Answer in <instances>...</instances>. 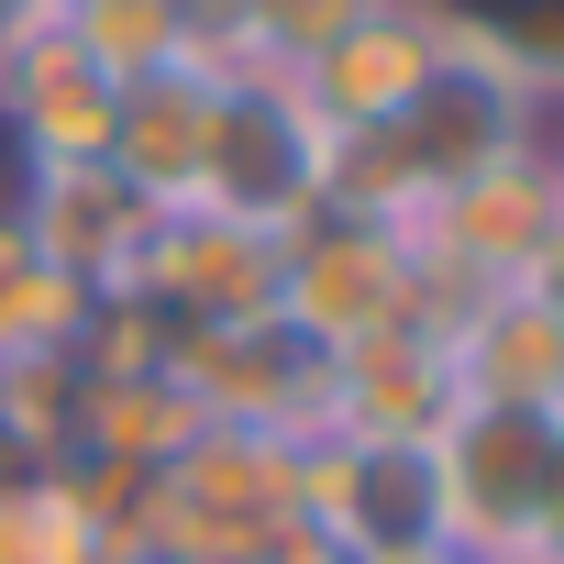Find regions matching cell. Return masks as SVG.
Instances as JSON below:
<instances>
[{
	"label": "cell",
	"instance_id": "cell-22",
	"mask_svg": "<svg viewBox=\"0 0 564 564\" xmlns=\"http://www.w3.org/2000/svg\"><path fill=\"white\" fill-rule=\"evenodd\" d=\"M188 12H199V23H232V12H243V0H188Z\"/></svg>",
	"mask_w": 564,
	"mask_h": 564
},
{
	"label": "cell",
	"instance_id": "cell-7",
	"mask_svg": "<svg viewBox=\"0 0 564 564\" xmlns=\"http://www.w3.org/2000/svg\"><path fill=\"white\" fill-rule=\"evenodd\" d=\"M0 144L23 166H89L111 144V78L78 56L67 23H12L0 34Z\"/></svg>",
	"mask_w": 564,
	"mask_h": 564
},
{
	"label": "cell",
	"instance_id": "cell-24",
	"mask_svg": "<svg viewBox=\"0 0 564 564\" xmlns=\"http://www.w3.org/2000/svg\"><path fill=\"white\" fill-rule=\"evenodd\" d=\"M542 564H553V553H542Z\"/></svg>",
	"mask_w": 564,
	"mask_h": 564
},
{
	"label": "cell",
	"instance_id": "cell-10",
	"mask_svg": "<svg viewBox=\"0 0 564 564\" xmlns=\"http://www.w3.org/2000/svg\"><path fill=\"white\" fill-rule=\"evenodd\" d=\"M432 56H443V23L421 12V0H377V12L344 23L289 89H300V111L322 133H377V122L410 111V89L432 78Z\"/></svg>",
	"mask_w": 564,
	"mask_h": 564
},
{
	"label": "cell",
	"instance_id": "cell-6",
	"mask_svg": "<svg viewBox=\"0 0 564 564\" xmlns=\"http://www.w3.org/2000/svg\"><path fill=\"white\" fill-rule=\"evenodd\" d=\"M322 344H300L289 322H221V333H177L166 377L188 388L199 421H243V432H322Z\"/></svg>",
	"mask_w": 564,
	"mask_h": 564
},
{
	"label": "cell",
	"instance_id": "cell-15",
	"mask_svg": "<svg viewBox=\"0 0 564 564\" xmlns=\"http://www.w3.org/2000/svg\"><path fill=\"white\" fill-rule=\"evenodd\" d=\"M0 564H100L67 465H0Z\"/></svg>",
	"mask_w": 564,
	"mask_h": 564
},
{
	"label": "cell",
	"instance_id": "cell-20",
	"mask_svg": "<svg viewBox=\"0 0 564 564\" xmlns=\"http://www.w3.org/2000/svg\"><path fill=\"white\" fill-rule=\"evenodd\" d=\"M520 289H531V300H542V311L564 322V221L542 232V254H531V276H520Z\"/></svg>",
	"mask_w": 564,
	"mask_h": 564
},
{
	"label": "cell",
	"instance_id": "cell-21",
	"mask_svg": "<svg viewBox=\"0 0 564 564\" xmlns=\"http://www.w3.org/2000/svg\"><path fill=\"white\" fill-rule=\"evenodd\" d=\"M366 564H465L454 542H410V553H366Z\"/></svg>",
	"mask_w": 564,
	"mask_h": 564
},
{
	"label": "cell",
	"instance_id": "cell-17",
	"mask_svg": "<svg viewBox=\"0 0 564 564\" xmlns=\"http://www.w3.org/2000/svg\"><path fill=\"white\" fill-rule=\"evenodd\" d=\"M78 333H89V289H67L45 254H12V265H0V366L78 355Z\"/></svg>",
	"mask_w": 564,
	"mask_h": 564
},
{
	"label": "cell",
	"instance_id": "cell-18",
	"mask_svg": "<svg viewBox=\"0 0 564 564\" xmlns=\"http://www.w3.org/2000/svg\"><path fill=\"white\" fill-rule=\"evenodd\" d=\"M254 564H366V553H344L333 531H311V520H289V531H276V542L254 553Z\"/></svg>",
	"mask_w": 564,
	"mask_h": 564
},
{
	"label": "cell",
	"instance_id": "cell-23",
	"mask_svg": "<svg viewBox=\"0 0 564 564\" xmlns=\"http://www.w3.org/2000/svg\"><path fill=\"white\" fill-rule=\"evenodd\" d=\"M465 564H542V553H465Z\"/></svg>",
	"mask_w": 564,
	"mask_h": 564
},
{
	"label": "cell",
	"instance_id": "cell-1",
	"mask_svg": "<svg viewBox=\"0 0 564 564\" xmlns=\"http://www.w3.org/2000/svg\"><path fill=\"white\" fill-rule=\"evenodd\" d=\"M276 322L300 344L344 355L388 322H421V243L410 221H366V210H311L300 232H276Z\"/></svg>",
	"mask_w": 564,
	"mask_h": 564
},
{
	"label": "cell",
	"instance_id": "cell-19",
	"mask_svg": "<svg viewBox=\"0 0 564 564\" xmlns=\"http://www.w3.org/2000/svg\"><path fill=\"white\" fill-rule=\"evenodd\" d=\"M553 564H564V410H553V476H542V531H531Z\"/></svg>",
	"mask_w": 564,
	"mask_h": 564
},
{
	"label": "cell",
	"instance_id": "cell-2",
	"mask_svg": "<svg viewBox=\"0 0 564 564\" xmlns=\"http://www.w3.org/2000/svg\"><path fill=\"white\" fill-rule=\"evenodd\" d=\"M322 155L333 133L300 111L289 78H265V67H232L221 100H210V166H199V199L254 221V232H300L322 210Z\"/></svg>",
	"mask_w": 564,
	"mask_h": 564
},
{
	"label": "cell",
	"instance_id": "cell-3",
	"mask_svg": "<svg viewBox=\"0 0 564 564\" xmlns=\"http://www.w3.org/2000/svg\"><path fill=\"white\" fill-rule=\"evenodd\" d=\"M542 476H553V410H487L454 399L432 432V487H443V542L454 553H542Z\"/></svg>",
	"mask_w": 564,
	"mask_h": 564
},
{
	"label": "cell",
	"instance_id": "cell-13",
	"mask_svg": "<svg viewBox=\"0 0 564 564\" xmlns=\"http://www.w3.org/2000/svg\"><path fill=\"white\" fill-rule=\"evenodd\" d=\"M78 34V56L122 89V78H155V67H188L199 56V12L188 0H67L56 12Z\"/></svg>",
	"mask_w": 564,
	"mask_h": 564
},
{
	"label": "cell",
	"instance_id": "cell-12",
	"mask_svg": "<svg viewBox=\"0 0 564 564\" xmlns=\"http://www.w3.org/2000/svg\"><path fill=\"white\" fill-rule=\"evenodd\" d=\"M210 100H221L210 67L122 78V89H111V144H100V166H111L122 188H144L155 210L199 199V166H210Z\"/></svg>",
	"mask_w": 564,
	"mask_h": 564
},
{
	"label": "cell",
	"instance_id": "cell-8",
	"mask_svg": "<svg viewBox=\"0 0 564 564\" xmlns=\"http://www.w3.org/2000/svg\"><path fill=\"white\" fill-rule=\"evenodd\" d=\"M443 421H454V366H443V333H421V322H388L322 366L333 443H432Z\"/></svg>",
	"mask_w": 564,
	"mask_h": 564
},
{
	"label": "cell",
	"instance_id": "cell-11",
	"mask_svg": "<svg viewBox=\"0 0 564 564\" xmlns=\"http://www.w3.org/2000/svg\"><path fill=\"white\" fill-rule=\"evenodd\" d=\"M443 366H454V399H487V410H564V322L520 289H476L454 322H443Z\"/></svg>",
	"mask_w": 564,
	"mask_h": 564
},
{
	"label": "cell",
	"instance_id": "cell-4",
	"mask_svg": "<svg viewBox=\"0 0 564 564\" xmlns=\"http://www.w3.org/2000/svg\"><path fill=\"white\" fill-rule=\"evenodd\" d=\"M133 300H155L177 333H221V322H276V232L210 210V199H177L144 221V254H133Z\"/></svg>",
	"mask_w": 564,
	"mask_h": 564
},
{
	"label": "cell",
	"instance_id": "cell-9",
	"mask_svg": "<svg viewBox=\"0 0 564 564\" xmlns=\"http://www.w3.org/2000/svg\"><path fill=\"white\" fill-rule=\"evenodd\" d=\"M144 221H155V199L122 188L100 155H89V166H34V177H23V243L67 276V289H89V300H122V289H133Z\"/></svg>",
	"mask_w": 564,
	"mask_h": 564
},
{
	"label": "cell",
	"instance_id": "cell-5",
	"mask_svg": "<svg viewBox=\"0 0 564 564\" xmlns=\"http://www.w3.org/2000/svg\"><path fill=\"white\" fill-rule=\"evenodd\" d=\"M300 520L333 531L344 553H410L443 542V487H432V443H300Z\"/></svg>",
	"mask_w": 564,
	"mask_h": 564
},
{
	"label": "cell",
	"instance_id": "cell-14",
	"mask_svg": "<svg viewBox=\"0 0 564 564\" xmlns=\"http://www.w3.org/2000/svg\"><path fill=\"white\" fill-rule=\"evenodd\" d=\"M188 432H199V410L177 377H89V399H78V454H111V465H166Z\"/></svg>",
	"mask_w": 564,
	"mask_h": 564
},
{
	"label": "cell",
	"instance_id": "cell-16",
	"mask_svg": "<svg viewBox=\"0 0 564 564\" xmlns=\"http://www.w3.org/2000/svg\"><path fill=\"white\" fill-rule=\"evenodd\" d=\"M377 12V0H243V12L232 23H210L221 34V56L232 67H265V78H300L344 23H366Z\"/></svg>",
	"mask_w": 564,
	"mask_h": 564
}]
</instances>
